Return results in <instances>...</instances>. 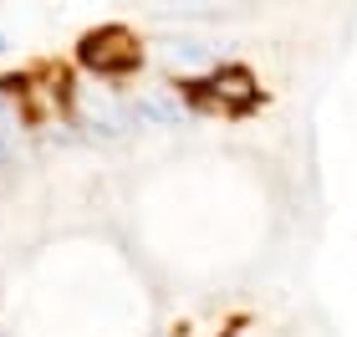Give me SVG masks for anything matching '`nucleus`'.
<instances>
[{"label":"nucleus","instance_id":"obj_2","mask_svg":"<svg viewBox=\"0 0 357 337\" xmlns=\"http://www.w3.org/2000/svg\"><path fill=\"white\" fill-rule=\"evenodd\" d=\"M77 61H82L87 72L107 77V82H123V77H133L143 67V46L128 26H97L77 41Z\"/></svg>","mask_w":357,"mask_h":337},{"label":"nucleus","instance_id":"obj_3","mask_svg":"<svg viewBox=\"0 0 357 337\" xmlns=\"http://www.w3.org/2000/svg\"><path fill=\"white\" fill-rule=\"evenodd\" d=\"M169 61H178V67H215V52H209V41H194V36H169L164 41Z\"/></svg>","mask_w":357,"mask_h":337},{"label":"nucleus","instance_id":"obj_1","mask_svg":"<svg viewBox=\"0 0 357 337\" xmlns=\"http://www.w3.org/2000/svg\"><path fill=\"white\" fill-rule=\"evenodd\" d=\"M178 103L194 107V112H209V118H250V112L266 103V92H261L250 67L215 61V67H204L199 77H184V82H178Z\"/></svg>","mask_w":357,"mask_h":337},{"label":"nucleus","instance_id":"obj_4","mask_svg":"<svg viewBox=\"0 0 357 337\" xmlns=\"http://www.w3.org/2000/svg\"><path fill=\"white\" fill-rule=\"evenodd\" d=\"M0 52H6V36H0Z\"/></svg>","mask_w":357,"mask_h":337}]
</instances>
